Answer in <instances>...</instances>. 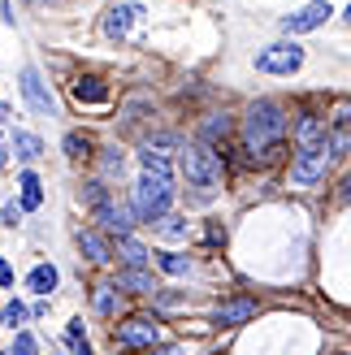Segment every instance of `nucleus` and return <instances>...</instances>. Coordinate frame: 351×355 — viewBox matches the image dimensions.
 <instances>
[{
    "label": "nucleus",
    "mask_w": 351,
    "mask_h": 355,
    "mask_svg": "<svg viewBox=\"0 0 351 355\" xmlns=\"http://www.w3.org/2000/svg\"><path fill=\"white\" fill-rule=\"evenodd\" d=\"M286 135H291V113L282 100H252L248 113L239 117V144L248 152V165H256V169L277 161Z\"/></svg>",
    "instance_id": "f257e3e1"
},
{
    "label": "nucleus",
    "mask_w": 351,
    "mask_h": 355,
    "mask_svg": "<svg viewBox=\"0 0 351 355\" xmlns=\"http://www.w3.org/2000/svg\"><path fill=\"white\" fill-rule=\"evenodd\" d=\"M339 148H334V139H312V144H295V156H291V187H317L325 182V173L334 169L339 161Z\"/></svg>",
    "instance_id": "f03ea898"
},
{
    "label": "nucleus",
    "mask_w": 351,
    "mask_h": 355,
    "mask_svg": "<svg viewBox=\"0 0 351 355\" xmlns=\"http://www.w3.org/2000/svg\"><path fill=\"white\" fill-rule=\"evenodd\" d=\"M182 173H187V187H196L204 200L217 195L221 182H225V165L208 144H187L182 148Z\"/></svg>",
    "instance_id": "7ed1b4c3"
},
{
    "label": "nucleus",
    "mask_w": 351,
    "mask_h": 355,
    "mask_svg": "<svg viewBox=\"0 0 351 355\" xmlns=\"http://www.w3.org/2000/svg\"><path fill=\"white\" fill-rule=\"evenodd\" d=\"M169 208H173V178H156V173L139 178V182H135V200H130L135 221L156 225L161 217H169Z\"/></svg>",
    "instance_id": "20e7f679"
},
{
    "label": "nucleus",
    "mask_w": 351,
    "mask_h": 355,
    "mask_svg": "<svg viewBox=\"0 0 351 355\" xmlns=\"http://www.w3.org/2000/svg\"><path fill=\"white\" fill-rule=\"evenodd\" d=\"M156 343H161L156 316H126L121 325H113V347L117 351H152Z\"/></svg>",
    "instance_id": "39448f33"
},
{
    "label": "nucleus",
    "mask_w": 351,
    "mask_h": 355,
    "mask_svg": "<svg viewBox=\"0 0 351 355\" xmlns=\"http://www.w3.org/2000/svg\"><path fill=\"white\" fill-rule=\"evenodd\" d=\"M300 65H304V48L291 44V40L269 44V48L256 52V69H260V74H295Z\"/></svg>",
    "instance_id": "423d86ee"
},
{
    "label": "nucleus",
    "mask_w": 351,
    "mask_h": 355,
    "mask_svg": "<svg viewBox=\"0 0 351 355\" xmlns=\"http://www.w3.org/2000/svg\"><path fill=\"white\" fill-rule=\"evenodd\" d=\"M256 312H260V304H256L252 295H239V299H221V304L213 308V325H217V329H239V325H248Z\"/></svg>",
    "instance_id": "0eeeda50"
},
{
    "label": "nucleus",
    "mask_w": 351,
    "mask_h": 355,
    "mask_svg": "<svg viewBox=\"0 0 351 355\" xmlns=\"http://www.w3.org/2000/svg\"><path fill=\"white\" fill-rule=\"evenodd\" d=\"M96 230L100 234H113V239H126L135 230V212L126 204H117V200H104L96 208Z\"/></svg>",
    "instance_id": "6e6552de"
},
{
    "label": "nucleus",
    "mask_w": 351,
    "mask_h": 355,
    "mask_svg": "<svg viewBox=\"0 0 351 355\" xmlns=\"http://www.w3.org/2000/svg\"><path fill=\"white\" fill-rule=\"evenodd\" d=\"M329 13H334V5H329V0H312V5H304L300 13H286V17H282V31H286V35L317 31V26L329 22Z\"/></svg>",
    "instance_id": "1a4fd4ad"
},
{
    "label": "nucleus",
    "mask_w": 351,
    "mask_h": 355,
    "mask_svg": "<svg viewBox=\"0 0 351 355\" xmlns=\"http://www.w3.org/2000/svg\"><path fill=\"white\" fill-rule=\"evenodd\" d=\"M22 100L31 104V113H40V117H52V109H57V104H52V92L44 87V78H40V69H22Z\"/></svg>",
    "instance_id": "9d476101"
},
{
    "label": "nucleus",
    "mask_w": 351,
    "mask_h": 355,
    "mask_svg": "<svg viewBox=\"0 0 351 355\" xmlns=\"http://www.w3.org/2000/svg\"><path fill=\"white\" fill-rule=\"evenodd\" d=\"M74 243H78V252L92 260V264H109L113 260V247H109V234H100V230H92V225H78V234H74Z\"/></svg>",
    "instance_id": "9b49d317"
},
{
    "label": "nucleus",
    "mask_w": 351,
    "mask_h": 355,
    "mask_svg": "<svg viewBox=\"0 0 351 355\" xmlns=\"http://www.w3.org/2000/svg\"><path fill=\"white\" fill-rule=\"evenodd\" d=\"M139 17H144V5H113L104 13V35H109V40H121Z\"/></svg>",
    "instance_id": "f8f14e48"
},
{
    "label": "nucleus",
    "mask_w": 351,
    "mask_h": 355,
    "mask_svg": "<svg viewBox=\"0 0 351 355\" xmlns=\"http://www.w3.org/2000/svg\"><path fill=\"white\" fill-rule=\"evenodd\" d=\"M113 291H130V295H156L161 286H156V277L148 269H121L117 282H113Z\"/></svg>",
    "instance_id": "ddd939ff"
},
{
    "label": "nucleus",
    "mask_w": 351,
    "mask_h": 355,
    "mask_svg": "<svg viewBox=\"0 0 351 355\" xmlns=\"http://www.w3.org/2000/svg\"><path fill=\"white\" fill-rule=\"evenodd\" d=\"M117 256L126 260V269H148V260H152V252L144 243H139L135 234H126V239H117Z\"/></svg>",
    "instance_id": "4468645a"
},
{
    "label": "nucleus",
    "mask_w": 351,
    "mask_h": 355,
    "mask_svg": "<svg viewBox=\"0 0 351 355\" xmlns=\"http://www.w3.org/2000/svg\"><path fill=\"white\" fill-rule=\"evenodd\" d=\"M57 282H61V273H57V264H35V269H31V277H26V286L35 291V295H52V291H57Z\"/></svg>",
    "instance_id": "2eb2a0df"
},
{
    "label": "nucleus",
    "mask_w": 351,
    "mask_h": 355,
    "mask_svg": "<svg viewBox=\"0 0 351 355\" xmlns=\"http://www.w3.org/2000/svg\"><path fill=\"white\" fill-rule=\"evenodd\" d=\"M74 100H78V104H109V87L87 74V78L74 83Z\"/></svg>",
    "instance_id": "dca6fc26"
},
{
    "label": "nucleus",
    "mask_w": 351,
    "mask_h": 355,
    "mask_svg": "<svg viewBox=\"0 0 351 355\" xmlns=\"http://www.w3.org/2000/svg\"><path fill=\"white\" fill-rule=\"evenodd\" d=\"M13 156L17 161H40L44 156V144H40V135H31V130H13Z\"/></svg>",
    "instance_id": "f3484780"
},
{
    "label": "nucleus",
    "mask_w": 351,
    "mask_h": 355,
    "mask_svg": "<svg viewBox=\"0 0 351 355\" xmlns=\"http://www.w3.org/2000/svg\"><path fill=\"white\" fill-rule=\"evenodd\" d=\"M17 187H22V212H35V208L44 204V187H40V178H35L31 169H22Z\"/></svg>",
    "instance_id": "a211bd4d"
},
{
    "label": "nucleus",
    "mask_w": 351,
    "mask_h": 355,
    "mask_svg": "<svg viewBox=\"0 0 351 355\" xmlns=\"http://www.w3.org/2000/svg\"><path fill=\"white\" fill-rule=\"evenodd\" d=\"M230 135H234V121L225 117V113H213V117L204 121V144H208V148H213V144H225Z\"/></svg>",
    "instance_id": "6ab92c4d"
},
{
    "label": "nucleus",
    "mask_w": 351,
    "mask_h": 355,
    "mask_svg": "<svg viewBox=\"0 0 351 355\" xmlns=\"http://www.w3.org/2000/svg\"><path fill=\"white\" fill-rule=\"evenodd\" d=\"M139 165H144V173H156V178H173V165H169V156H165V152H156V148H144V152H139Z\"/></svg>",
    "instance_id": "aec40b11"
},
{
    "label": "nucleus",
    "mask_w": 351,
    "mask_h": 355,
    "mask_svg": "<svg viewBox=\"0 0 351 355\" xmlns=\"http://www.w3.org/2000/svg\"><path fill=\"white\" fill-rule=\"evenodd\" d=\"M156 264H161L169 277H187L191 273V256H182V252H161V256H156Z\"/></svg>",
    "instance_id": "412c9836"
},
{
    "label": "nucleus",
    "mask_w": 351,
    "mask_h": 355,
    "mask_svg": "<svg viewBox=\"0 0 351 355\" xmlns=\"http://www.w3.org/2000/svg\"><path fill=\"white\" fill-rule=\"evenodd\" d=\"M61 148H65V156H69V161H87V156H92V139H87V135H78V130H69Z\"/></svg>",
    "instance_id": "4be33fe9"
},
{
    "label": "nucleus",
    "mask_w": 351,
    "mask_h": 355,
    "mask_svg": "<svg viewBox=\"0 0 351 355\" xmlns=\"http://www.w3.org/2000/svg\"><path fill=\"white\" fill-rule=\"evenodd\" d=\"M96 312L100 316H113L117 312V291L113 286H96Z\"/></svg>",
    "instance_id": "5701e85b"
},
{
    "label": "nucleus",
    "mask_w": 351,
    "mask_h": 355,
    "mask_svg": "<svg viewBox=\"0 0 351 355\" xmlns=\"http://www.w3.org/2000/svg\"><path fill=\"white\" fill-rule=\"evenodd\" d=\"M156 230H161L165 239H187V225H182V217H161V221H156Z\"/></svg>",
    "instance_id": "b1692460"
},
{
    "label": "nucleus",
    "mask_w": 351,
    "mask_h": 355,
    "mask_svg": "<svg viewBox=\"0 0 351 355\" xmlns=\"http://www.w3.org/2000/svg\"><path fill=\"white\" fill-rule=\"evenodd\" d=\"M0 321H5L9 329H13V325H22V321H26V308L13 299V304H5V312H0Z\"/></svg>",
    "instance_id": "393cba45"
},
{
    "label": "nucleus",
    "mask_w": 351,
    "mask_h": 355,
    "mask_svg": "<svg viewBox=\"0 0 351 355\" xmlns=\"http://www.w3.org/2000/svg\"><path fill=\"white\" fill-rule=\"evenodd\" d=\"M83 195H87V200H92L96 208H100L104 200H109V191H104V182H100V178H96V182H87V187H83Z\"/></svg>",
    "instance_id": "a878e982"
},
{
    "label": "nucleus",
    "mask_w": 351,
    "mask_h": 355,
    "mask_svg": "<svg viewBox=\"0 0 351 355\" xmlns=\"http://www.w3.org/2000/svg\"><path fill=\"white\" fill-rule=\"evenodd\" d=\"M121 169H126V161H121V152H109V156H104V173L121 178Z\"/></svg>",
    "instance_id": "bb28decb"
},
{
    "label": "nucleus",
    "mask_w": 351,
    "mask_h": 355,
    "mask_svg": "<svg viewBox=\"0 0 351 355\" xmlns=\"http://www.w3.org/2000/svg\"><path fill=\"white\" fill-rule=\"evenodd\" d=\"M13 351H17V355H35V338H31V334H17V338H13Z\"/></svg>",
    "instance_id": "cd10ccee"
},
{
    "label": "nucleus",
    "mask_w": 351,
    "mask_h": 355,
    "mask_svg": "<svg viewBox=\"0 0 351 355\" xmlns=\"http://www.w3.org/2000/svg\"><path fill=\"white\" fill-rule=\"evenodd\" d=\"M0 217H5V225H17V221H22V204H5Z\"/></svg>",
    "instance_id": "c85d7f7f"
},
{
    "label": "nucleus",
    "mask_w": 351,
    "mask_h": 355,
    "mask_svg": "<svg viewBox=\"0 0 351 355\" xmlns=\"http://www.w3.org/2000/svg\"><path fill=\"white\" fill-rule=\"evenodd\" d=\"M204 239H208V243H225V230H221L217 221H208V230H204Z\"/></svg>",
    "instance_id": "c756f323"
},
{
    "label": "nucleus",
    "mask_w": 351,
    "mask_h": 355,
    "mask_svg": "<svg viewBox=\"0 0 351 355\" xmlns=\"http://www.w3.org/2000/svg\"><path fill=\"white\" fill-rule=\"evenodd\" d=\"M0 286H13V264L0 256Z\"/></svg>",
    "instance_id": "7c9ffc66"
},
{
    "label": "nucleus",
    "mask_w": 351,
    "mask_h": 355,
    "mask_svg": "<svg viewBox=\"0 0 351 355\" xmlns=\"http://www.w3.org/2000/svg\"><path fill=\"white\" fill-rule=\"evenodd\" d=\"M65 343H69L74 355H92V343H87V338H65Z\"/></svg>",
    "instance_id": "2f4dec72"
},
{
    "label": "nucleus",
    "mask_w": 351,
    "mask_h": 355,
    "mask_svg": "<svg viewBox=\"0 0 351 355\" xmlns=\"http://www.w3.org/2000/svg\"><path fill=\"white\" fill-rule=\"evenodd\" d=\"M65 338H87V334H83V321H78V316H74V321L65 325Z\"/></svg>",
    "instance_id": "473e14b6"
},
{
    "label": "nucleus",
    "mask_w": 351,
    "mask_h": 355,
    "mask_svg": "<svg viewBox=\"0 0 351 355\" xmlns=\"http://www.w3.org/2000/svg\"><path fill=\"white\" fill-rule=\"evenodd\" d=\"M339 200H343V204H351V173L343 178V187H339Z\"/></svg>",
    "instance_id": "72a5a7b5"
},
{
    "label": "nucleus",
    "mask_w": 351,
    "mask_h": 355,
    "mask_svg": "<svg viewBox=\"0 0 351 355\" xmlns=\"http://www.w3.org/2000/svg\"><path fill=\"white\" fill-rule=\"evenodd\" d=\"M148 355H187V351H182V347H152Z\"/></svg>",
    "instance_id": "f704fd0d"
},
{
    "label": "nucleus",
    "mask_w": 351,
    "mask_h": 355,
    "mask_svg": "<svg viewBox=\"0 0 351 355\" xmlns=\"http://www.w3.org/2000/svg\"><path fill=\"white\" fill-rule=\"evenodd\" d=\"M5 117H9V109H5V104H0V121H5Z\"/></svg>",
    "instance_id": "c9c22d12"
},
{
    "label": "nucleus",
    "mask_w": 351,
    "mask_h": 355,
    "mask_svg": "<svg viewBox=\"0 0 351 355\" xmlns=\"http://www.w3.org/2000/svg\"><path fill=\"white\" fill-rule=\"evenodd\" d=\"M343 17H347V22H351V9H347V13H343Z\"/></svg>",
    "instance_id": "e433bc0d"
},
{
    "label": "nucleus",
    "mask_w": 351,
    "mask_h": 355,
    "mask_svg": "<svg viewBox=\"0 0 351 355\" xmlns=\"http://www.w3.org/2000/svg\"><path fill=\"white\" fill-rule=\"evenodd\" d=\"M9 355H17V351H9Z\"/></svg>",
    "instance_id": "4c0bfd02"
}]
</instances>
